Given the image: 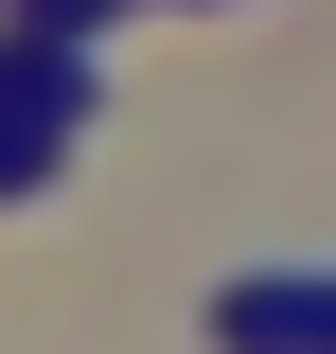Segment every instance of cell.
I'll return each mask as SVG.
<instances>
[{
	"label": "cell",
	"instance_id": "obj_1",
	"mask_svg": "<svg viewBox=\"0 0 336 354\" xmlns=\"http://www.w3.org/2000/svg\"><path fill=\"white\" fill-rule=\"evenodd\" d=\"M212 337H230V354H336V283L265 266V283H230V301H212Z\"/></svg>",
	"mask_w": 336,
	"mask_h": 354
}]
</instances>
